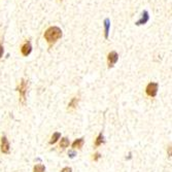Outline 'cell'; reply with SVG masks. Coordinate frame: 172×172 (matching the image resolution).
<instances>
[{
  "label": "cell",
  "instance_id": "6da1fadb",
  "mask_svg": "<svg viewBox=\"0 0 172 172\" xmlns=\"http://www.w3.org/2000/svg\"><path fill=\"white\" fill-rule=\"evenodd\" d=\"M62 37V30L59 27H50L49 29H46V31L44 32V38L50 44H54L58 39H60Z\"/></svg>",
  "mask_w": 172,
  "mask_h": 172
},
{
  "label": "cell",
  "instance_id": "7a4b0ae2",
  "mask_svg": "<svg viewBox=\"0 0 172 172\" xmlns=\"http://www.w3.org/2000/svg\"><path fill=\"white\" fill-rule=\"evenodd\" d=\"M27 88H28V82L26 79H22L20 82L19 87H18V91L20 93V101L23 104L26 103V92Z\"/></svg>",
  "mask_w": 172,
  "mask_h": 172
},
{
  "label": "cell",
  "instance_id": "3957f363",
  "mask_svg": "<svg viewBox=\"0 0 172 172\" xmlns=\"http://www.w3.org/2000/svg\"><path fill=\"white\" fill-rule=\"evenodd\" d=\"M158 90H159V86H158L157 82H149L146 86V93L149 97H155L158 93Z\"/></svg>",
  "mask_w": 172,
  "mask_h": 172
},
{
  "label": "cell",
  "instance_id": "277c9868",
  "mask_svg": "<svg viewBox=\"0 0 172 172\" xmlns=\"http://www.w3.org/2000/svg\"><path fill=\"white\" fill-rule=\"evenodd\" d=\"M118 60H119V55H118L117 52H110V53H109L108 56H107V63H108L109 68L113 67V65H115V64L118 62Z\"/></svg>",
  "mask_w": 172,
  "mask_h": 172
},
{
  "label": "cell",
  "instance_id": "5b68a950",
  "mask_svg": "<svg viewBox=\"0 0 172 172\" xmlns=\"http://www.w3.org/2000/svg\"><path fill=\"white\" fill-rule=\"evenodd\" d=\"M1 153L3 154H10V142H8L7 138H6V136H2L1 138Z\"/></svg>",
  "mask_w": 172,
  "mask_h": 172
},
{
  "label": "cell",
  "instance_id": "8992f818",
  "mask_svg": "<svg viewBox=\"0 0 172 172\" xmlns=\"http://www.w3.org/2000/svg\"><path fill=\"white\" fill-rule=\"evenodd\" d=\"M22 54H23L24 56H29L31 53V51H32V46H31V43L29 41L25 42V43L22 46Z\"/></svg>",
  "mask_w": 172,
  "mask_h": 172
},
{
  "label": "cell",
  "instance_id": "52a82bcc",
  "mask_svg": "<svg viewBox=\"0 0 172 172\" xmlns=\"http://www.w3.org/2000/svg\"><path fill=\"white\" fill-rule=\"evenodd\" d=\"M149 20V15H148V12H143V13H142V17H141V19L139 20V21L136 23V25L137 26H139V25H143V24H146L147 23V21Z\"/></svg>",
  "mask_w": 172,
  "mask_h": 172
},
{
  "label": "cell",
  "instance_id": "ba28073f",
  "mask_svg": "<svg viewBox=\"0 0 172 172\" xmlns=\"http://www.w3.org/2000/svg\"><path fill=\"white\" fill-rule=\"evenodd\" d=\"M84 143H85V140H84V138H79V139H76L74 142L72 143V147L73 148H82V146H84Z\"/></svg>",
  "mask_w": 172,
  "mask_h": 172
},
{
  "label": "cell",
  "instance_id": "9c48e42d",
  "mask_svg": "<svg viewBox=\"0 0 172 172\" xmlns=\"http://www.w3.org/2000/svg\"><path fill=\"white\" fill-rule=\"evenodd\" d=\"M61 138V133H59V132H55L53 134V136H52V138H51V140H50V144H54V143H56V142L58 141V140Z\"/></svg>",
  "mask_w": 172,
  "mask_h": 172
},
{
  "label": "cell",
  "instance_id": "30bf717a",
  "mask_svg": "<svg viewBox=\"0 0 172 172\" xmlns=\"http://www.w3.org/2000/svg\"><path fill=\"white\" fill-rule=\"evenodd\" d=\"M109 27H110V21H109V19H105V20H104V29H105V38H108Z\"/></svg>",
  "mask_w": 172,
  "mask_h": 172
},
{
  "label": "cell",
  "instance_id": "8fae6325",
  "mask_svg": "<svg viewBox=\"0 0 172 172\" xmlns=\"http://www.w3.org/2000/svg\"><path fill=\"white\" fill-rule=\"evenodd\" d=\"M69 146V139L67 137H63L61 139V142H60V147L62 148H66V147Z\"/></svg>",
  "mask_w": 172,
  "mask_h": 172
},
{
  "label": "cell",
  "instance_id": "7c38bea8",
  "mask_svg": "<svg viewBox=\"0 0 172 172\" xmlns=\"http://www.w3.org/2000/svg\"><path fill=\"white\" fill-rule=\"evenodd\" d=\"M46 171V167L42 164H37L33 168V172H44Z\"/></svg>",
  "mask_w": 172,
  "mask_h": 172
},
{
  "label": "cell",
  "instance_id": "4fadbf2b",
  "mask_svg": "<svg viewBox=\"0 0 172 172\" xmlns=\"http://www.w3.org/2000/svg\"><path fill=\"white\" fill-rule=\"evenodd\" d=\"M104 137H103V134H99V135H98V137L96 138V141H95V146H101L102 143H103L104 142Z\"/></svg>",
  "mask_w": 172,
  "mask_h": 172
},
{
  "label": "cell",
  "instance_id": "5bb4252c",
  "mask_svg": "<svg viewBox=\"0 0 172 172\" xmlns=\"http://www.w3.org/2000/svg\"><path fill=\"white\" fill-rule=\"evenodd\" d=\"M77 103H79V98H72V100L68 104V108H75L77 106Z\"/></svg>",
  "mask_w": 172,
  "mask_h": 172
},
{
  "label": "cell",
  "instance_id": "9a60e30c",
  "mask_svg": "<svg viewBox=\"0 0 172 172\" xmlns=\"http://www.w3.org/2000/svg\"><path fill=\"white\" fill-rule=\"evenodd\" d=\"M93 156H94V157H93V160H94V161H98V160L100 159V158H101V155H100V153H98V151H97V153L94 154Z\"/></svg>",
  "mask_w": 172,
  "mask_h": 172
},
{
  "label": "cell",
  "instance_id": "2e32d148",
  "mask_svg": "<svg viewBox=\"0 0 172 172\" xmlns=\"http://www.w3.org/2000/svg\"><path fill=\"white\" fill-rule=\"evenodd\" d=\"M68 155H69V157H70V158H74L75 156H76V153H75L74 151H69Z\"/></svg>",
  "mask_w": 172,
  "mask_h": 172
},
{
  "label": "cell",
  "instance_id": "e0dca14e",
  "mask_svg": "<svg viewBox=\"0 0 172 172\" xmlns=\"http://www.w3.org/2000/svg\"><path fill=\"white\" fill-rule=\"evenodd\" d=\"M61 172H72V169H71L70 167H65V168L62 169Z\"/></svg>",
  "mask_w": 172,
  "mask_h": 172
},
{
  "label": "cell",
  "instance_id": "ac0fdd59",
  "mask_svg": "<svg viewBox=\"0 0 172 172\" xmlns=\"http://www.w3.org/2000/svg\"><path fill=\"white\" fill-rule=\"evenodd\" d=\"M3 53H4V49H3V46H2V44L0 43V58L2 57V55H3Z\"/></svg>",
  "mask_w": 172,
  "mask_h": 172
}]
</instances>
